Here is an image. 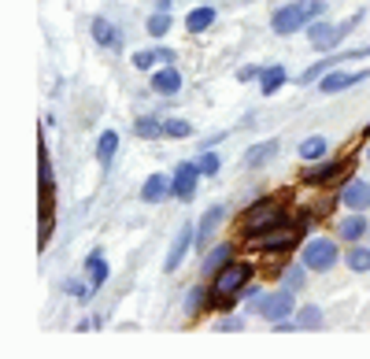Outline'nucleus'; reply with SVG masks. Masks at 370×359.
I'll use <instances>...</instances> for the list:
<instances>
[{
  "instance_id": "1",
  "label": "nucleus",
  "mask_w": 370,
  "mask_h": 359,
  "mask_svg": "<svg viewBox=\"0 0 370 359\" xmlns=\"http://www.w3.org/2000/svg\"><path fill=\"white\" fill-rule=\"evenodd\" d=\"M322 12H326V0H292V4L274 12V34H297Z\"/></svg>"
},
{
  "instance_id": "2",
  "label": "nucleus",
  "mask_w": 370,
  "mask_h": 359,
  "mask_svg": "<svg viewBox=\"0 0 370 359\" xmlns=\"http://www.w3.org/2000/svg\"><path fill=\"white\" fill-rule=\"evenodd\" d=\"M285 222V208H281V200H256L252 208L245 211V219H241V234L245 237H259V234H267V230H274V226Z\"/></svg>"
},
{
  "instance_id": "3",
  "label": "nucleus",
  "mask_w": 370,
  "mask_h": 359,
  "mask_svg": "<svg viewBox=\"0 0 370 359\" xmlns=\"http://www.w3.org/2000/svg\"><path fill=\"white\" fill-rule=\"evenodd\" d=\"M252 278V267L248 263H226L219 274H215V289H211V300L215 297H237V292L245 289V281Z\"/></svg>"
},
{
  "instance_id": "4",
  "label": "nucleus",
  "mask_w": 370,
  "mask_h": 359,
  "mask_svg": "<svg viewBox=\"0 0 370 359\" xmlns=\"http://www.w3.org/2000/svg\"><path fill=\"white\" fill-rule=\"evenodd\" d=\"M359 23V15H352L348 23H337V26H330V23H315V26H308V41L319 52H326V49H333L337 41H344L348 34H352V26Z\"/></svg>"
},
{
  "instance_id": "5",
  "label": "nucleus",
  "mask_w": 370,
  "mask_h": 359,
  "mask_svg": "<svg viewBox=\"0 0 370 359\" xmlns=\"http://www.w3.org/2000/svg\"><path fill=\"white\" fill-rule=\"evenodd\" d=\"M337 245L333 241H326V237H315V241L303 248V263H308L311 270H330L337 263Z\"/></svg>"
},
{
  "instance_id": "6",
  "label": "nucleus",
  "mask_w": 370,
  "mask_h": 359,
  "mask_svg": "<svg viewBox=\"0 0 370 359\" xmlns=\"http://www.w3.org/2000/svg\"><path fill=\"white\" fill-rule=\"evenodd\" d=\"M297 237H300V230L297 226H274V230H267V234H259V237H252L256 241V248H263V252H289L292 245H297Z\"/></svg>"
},
{
  "instance_id": "7",
  "label": "nucleus",
  "mask_w": 370,
  "mask_h": 359,
  "mask_svg": "<svg viewBox=\"0 0 370 359\" xmlns=\"http://www.w3.org/2000/svg\"><path fill=\"white\" fill-rule=\"evenodd\" d=\"M197 245V230H193L189 222L182 226L178 234H174V245H170V252H167V263H163V270H178L182 267V259H185V252Z\"/></svg>"
},
{
  "instance_id": "8",
  "label": "nucleus",
  "mask_w": 370,
  "mask_h": 359,
  "mask_svg": "<svg viewBox=\"0 0 370 359\" xmlns=\"http://www.w3.org/2000/svg\"><path fill=\"white\" fill-rule=\"evenodd\" d=\"M200 174H204V170H200V163H182V167L174 170V197H178V200H193Z\"/></svg>"
},
{
  "instance_id": "9",
  "label": "nucleus",
  "mask_w": 370,
  "mask_h": 359,
  "mask_svg": "<svg viewBox=\"0 0 370 359\" xmlns=\"http://www.w3.org/2000/svg\"><path fill=\"white\" fill-rule=\"evenodd\" d=\"M292 308H297L292 292H289V289H278L274 297H267V300H263V308H259V311H263L270 322H281V319H289V315H292Z\"/></svg>"
},
{
  "instance_id": "10",
  "label": "nucleus",
  "mask_w": 370,
  "mask_h": 359,
  "mask_svg": "<svg viewBox=\"0 0 370 359\" xmlns=\"http://www.w3.org/2000/svg\"><path fill=\"white\" fill-rule=\"evenodd\" d=\"M348 170H352V159H341V163H326V167L311 170V174H303V182H308V186H326V182H337V178H344Z\"/></svg>"
},
{
  "instance_id": "11",
  "label": "nucleus",
  "mask_w": 370,
  "mask_h": 359,
  "mask_svg": "<svg viewBox=\"0 0 370 359\" xmlns=\"http://www.w3.org/2000/svg\"><path fill=\"white\" fill-rule=\"evenodd\" d=\"M363 78H367V71H330L322 78V93H341V89H348V85H355Z\"/></svg>"
},
{
  "instance_id": "12",
  "label": "nucleus",
  "mask_w": 370,
  "mask_h": 359,
  "mask_svg": "<svg viewBox=\"0 0 370 359\" xmlns=\"http://www.w3.org/2000/svg\"><path fill=\"white\" fill-rule=\"evenodd\" d=\"M167 193H174V182L167 178V174H152V178L145 182V189H141V200H145V204H159Z\"/></svg>"
},
{
  "instance_id": "13",
  "label": "nucleus",
  "mask_w": 370,
  "mask_h": 359,
  "mask_svg": "<svg viewBox=\"0 0 370 359\" xmlns=\"http://www.w3.org/2000/svg\"><path fill=\"white\" fill-rule=\"evenodd\" d=\"M344 208H352V211H367L370 208V186H367V182H352V186H344Z\"/></svg>"
},
{
  "instance_id": "14",
  "label": "nucleus",
  "mask_w": 370,
  "mask_h": 359,
  "mask_svg": "<svg viewBox=\"0 0 370 359\" xmlns=\"http://www.w3.org/2000/svg\"><path fill=\"white\" fill-rule=\"evenodd\" d=\"M152 89L163 93V96L178 93V89H182V74L174 71V67H163V71H156V74H152Z\"/></svg>"
},
{
  "instance_id": "15",
  "label": "nucleus",
  "mask_w": 370,
  "mask_h": 359,
  "mask_svg": "<svg viewBox=\"0 0 370 359\" xmlns=\"http://www.w3.org/2000/svg\"><path fill=\"white\" fill-rule=\"evenodd\" d=\"M170 60H174L170 49H141L137 56H134V67L137 71H152L156 63H170Z\"/></svg>"
},
{
  "instance_id": "16",
  "label": "nucleus",
  "mask_w": 370,
  "mask_h": 359,
  "mask_svg": "<svg viewBox=\"0 0 370 359\" xmlns=\"http://www.w3.org/2000/svg\"><path fill=\"white\" fill-rule=\"evenodd\" d=\"M219 219H222V208L215 204V208H208V215H204L200 226H197V245H200V248H208V241H211V234H215V226H219Z\"/></svg>"
},
{
  "instance_id": "17",
  "label": "nucleus",
  "mask_w": 370,
  "mask_h": 359,
  "mask_svg": "<svg viewBox=\"0 0 370 359\" xmlns=\"http://www.w3.org/2000/svg\"><path fill=\"white\" fill-rule=\"evenodd\" d=\"M85 278H89V289H100L107 281V263L100 252H93L89 259H85Z\"/></svg>"
},
{
  "instance_id": "18",
  "label": "nucleus",
  "mask_w": 370,
  "mask_h": 359,
  "mask_svg": "<svg viewBox=\"0 0 370 359\" xmlns=\"http://www.w3.org/2000/svg\"><path fill=\"white\" fill-rule=\"evenodd\" d=\"M259 85H263V93L267 96H274L281 85H285V67L281 63H274V67H267L263 74H259Z\"/></svg>"
},
{
  "instance_id": "19",
  "label": "nucleus",
  "mask_w": 370,
  "mask_h": 359,
  "mask_svg": "<svg viewBox=\"0 0 370 359\" xmlns=\"http://www.w3.org/2000/svg\"><path fill=\"white\" fill-rule=\"evenodd\" d=\"M341 237H348V241H359L363 234H370V222H367V215L359 211V215H352V219H344L341 222V230H337Z\"/></svg>"
},
{
  "instance_id": "20",
  "label": "nucleus",
  "mask_w": 370,
  "mask_h": 359,
  "mask_svg": "<svg viewBox=\"0 0 370 359\" xmlns=\"http://www.w3.org/2000/svg\"><path fill=\"white\" fill-rule=\"evenodd\" d=\"M230 256H234L230 245H219L215 252H208V256H204V274H219V270L230 263Z\"/></svg>"
},
{
  "instance_id": "21",
  "label": "nucleus",
  "mask_w": 370,
  "mask_h": 359,
  "mask_svg": "<svg viewBox=\"0 0 370 359\" xmlns=\"http://www.w3.org/2000/svg\"><path fill=\"white\" fill-rule=\"evenodd\" d=\"M115 148H118V134H115V130H104L100 141H96V159L107 167V163L115 159Z\"/></svg>"
},
{
  "instance_id": "22",
  "label": "nucleus",
  "mask_w": 370,
  "mask_h": 359,
  "mask_svg": "<svg viewBox=\"0 0 370 359\" xmlns=\"http://www.w3.org/2000/svg\"><path fill=\"white\" fill-rule=\"evenodd\" d=\"M274 156H278V141H263V145H256L252 152H248L245 163H248V167H263V163L274 159Z\"/></svg>"
},
{
  "instance_id": "23",
  "label": "nucleus",
  "mask_w": 370,
  "mask_h": 359,
  "mask_svg": "<svg viewBox=\"0 0 370 359\" xmlns=\"http://www.w3.org/2000/svg\"><path fill=\"white\" fill-rule=\"evenodd\" d=\"M211 23H215V8H197V12H189V19H185V30L200 34V30H208Z\"/></svg>"
},
{
  "instance_id": "24",
  "label": "nucleus",
  "mask_w": 370,
  "mask_h": 359,
  "mask_svg": "<svg viewBox=\"0 0 370 359\" xmlns=\"http://www.w3.org/2000/svg\"><path fill=\"white\" fill-rule=\"evenodd\" d=\"M93 37H96V45H104V49H115V45H118L115 26L104 23V19H96V23H93Z\"/></svg>"
},
{
  "instance_id": "25",
  "label": "nucleus",
  "mask_w": 370,
  "mask_h": 359,
  "mask_svg": "<svg viewBox=\"0 0 370 359\" xmlns=\"http://www.w3.org/2000/svg\"><path fill=\"white\" fill-rule=\"evenodd\" d=\"M326 148H330V145H326V137H308V141L300 145V159H303V163L322 159V156H326Z\"/></svg>"
},
{
  "instance_id": "26",
  "label": "nucleus",
  "mask_w": 370,
  "mask_h": 359,
  "mask_svg": "<svg viewBox=\"0 0 370 359\" xmlns=\"http://www.w3.org/2000/svg\"><path fill=\"white\" fill-rule=\"evenodd\" d=\"M134 134L137 137H163V134H167V123H159V119H137Z\"/></svg>"
},
{
  "instance_id": "27",
  "label": "nucleus",
  "mask_w": 370,
  "mask_h": 359,
  "mask_svg": "<svg viewBox=\"0 0 370 359\" xmlns=\"http://www.w3.org/2000/svg\"><path fill=\"white\" fill-rule=\"evenodd\" d=\"M348 267L352 270H359V274H363V270H370V248H352V252H348Z\"/></svg>"
},
{
  "instance_id": "28",
  "label": "nucleus",
  "mask_w": 370,
  "mask_h": 359,
  "mask_svg": "<svg viewBox=\"0 0 370 359\" xmlns=\"http://www.w3.org/2000/svg\"><path fill=\"white\" fill-rule=\"evenodd\" d=\"M167 30H170V15H167V12H156V15L148 19V34H152V37H163Z\"/></svg>"
},
{
  "instance_id": "29",
  "label": "nucleus",
  "mask_w": 370,
  "mask_h": 359,
  "mask_svg": "<svg viewBox=\"0 0 370 359\" xmlns=\"http://www.w3.org/2000/svg\"><path fill=\"white\" fill-rule=\"evenodd\" d=\"M297 322H300V326H308V330H315V326L322 322V311H319V308H311V304H308V308H303V311L297 315Z\"/></svg>"
},
{
  "instance_id": "30",
  "label": "nucleus",
  "mask_w": 370,
  "mask_h": 359,
  "mask_svg": "<svg viewBox=\"0 0 370 359\" xmlns=\"http://www.w3.org/2000/svg\"><path fill=\"white\" fill-rule=\"evenodd\" d=\"M189 134H193V126L182 123V119H170L167 123V137H189Z\"/></svg>"
},
{
  "instance_id": "31",
  "label": "nucleus",
  "mask_w": 370,
  "mask_h": 359,
  "mask_svg": "<svg viewBox=\"0 0 370 359\" xmlns=\"http://www.w3.org/2000/svg\"><path fill=\"white\" fill-rule=\"evenodd\" d=\"M200 170H204V174H215V170H219V156H215V148H208V152L200 156Z\"/></svg>"
},
{
  "instance_id": "32",
  "label": "nucleus",
  "mask_w": 370,
  "mask_h": 359,
  "mask_svg": "<svg viewBox=\"0 0 370 359\" xmlns=\"http://www.w3.org/2000/svg\"><path fill=\"white\" fill-rule=\"evenodd\" d=\"M285 286H289V289H300V286H303V270H300V267L285 274Z\"/></svg>"
},
{
  "instance_id": "33",
  "label": "nucleus",
  "mask_w": 370,
  "mask_h": 359,
  "mask_svg": "<svg viewBox=\"0 0 370 359\" xmlns=\"http://www.w3.org/2000/svg\"><path fill=\"white\" fill-rule=\"evenodd\" d=\"M259 74H263L259 67H241L237 71V82H252V78H259Z\"/></svg>"
},
{
  "instance_id": "34",
  "label": "nucleus",
  "mask_w": 370,
  "mask_h": 359,
  "mask_svg": "<svg viewBox=\"0 0 370 359\" xmlns=\"http://www.w3.org/2000/svg\"><path fill=\"white\" fill-rule=\"evenodd\" d=\"M185 304H189V311H197L204 304V289H189V300H185Z\"/></svg>"
},
{
  "instance_id": "35",
  "label": "nucleus",
  "mask_w": 370,
  "mask_h": 359,
  "mask_svg": "<svg viewBox=\"0 0 370 359\" xmlns=\"http://www.w3.org/2000/svg\"><path fill=\"white\" fill-rule=\"evenodd\" d=\"M71 292H74L78 300H89V289H85V286H71Z\"/></svg>"
},
{
  "instance_id": "36",
  "label": "nucleus",
  "mask_w": 370,
  "mask_h": 359,
  "mask_svg": "<svg viewBox=\"0 0 370 359\" xmlns=\"http://www.w3.org/2000/svg\"><path fill=\"white\" fill-rule=\"evenodd\" d=\"M367 159H370V152H367Z\"/></svg>"
}]
</instances>
